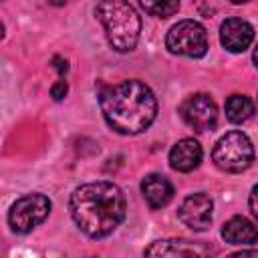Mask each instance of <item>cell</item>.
Returning a JSON list of instances; mask_svg holds the SVG:
<instances>
[{
	"instance_id": "277c9868",
	"label": "cell",
	"mask_w": 258,
	"mask_h": 258,
	"mask_svg": "<svg viewBox=\"0 0 258 258\" xmlns=\"http://www.w3.org/2000/svg\"><path fill=\"white\" fill-rule=\"evenodd\" d=\"M212 161L216 163L218 169L228 171V173L244 171L254 161V145L246 133L228 131L214 145Z\"/></svg>"
},
{
	"instance_id": "ba28073f",
	"label": "cell",
	"mask_w": 258,
	"mask_h": 258,
	"mask_svg": "<svg viewBox=\"0 0 258 258\" xmlns=\"http://www.w3.org/2000/svg\"><path fill=\"white\" fill-rule=\"evenodd\" d=\"M181 119L194 129V131H208L214 129L218 123V107L214 99L206 93H196L187 97L179 107Z\"/></svg>"
},
{
	"instance_id": "6da1fadb",
	"label": "cell",
	"mask_w": 258,
	"mask_h": 258,
	"mask_svg": "<svg viewBox=\"0 0 258 258\" xmlns=\"http://www.w3.org/2000/svg\"><path fill=\"white\" fill-rule=\"evenodd\" d=\"M71 216L81 232L91 238L109 236L127 214L123 189L113 181H89L71 194Z\"/></svg>"
},
{
	"instance_id": "8992f818",
	"label": "cell",
	"mask_w": 258,
	"mask_h": 258,
	"mask_svg": "<svg viewBox=\"0 0 258 258\" xmlns=\"http://www.w3.org/2000/svg\"><path fill=\"white\" fill-rule=\"evenodd\" d=\"M50 206V200L42 194L22 196L12 204L8 212V224L16 234H26L48 218Z\"/></svg>"
},
{
	"instance_id": "ffe728a7",
	"label": "cell",
	"mask_w": 258,
	"mask_h": 258,
	"mask_svg": "<svg viewBox=\"0 0 258 258\" xmlns=\"http://www.w3.org/2000/svg\"><path fill=\"white\" fill-rule=\"evenodd\" d=\"M252 58H254V62H256V67H258V44H256V48H254V54H252Z\"/></svg>"
},
{
	"instance_id": "7a4b0ae2",
	"label": "cell",
	"mask_w": 258,
	"mask_h": 258,
	"mask_svg": "<svg viewBox=\"0 0 258 258\" xmlns=\"http://www.w3.org/2000/svg\"><path fill=\"white\" fill-rule=\"evenodd\" d=\"M99 105L107 125L121 135L141 133L157 117V99L153 91L137 79L105 87L99 95Z\"/></svg>"
},
{
	"instance_id": "5b68a950",
	"label": "cell",
	"mask_w": 258,
	"mask_h": 258,
	"mask_svg": "<svg viewBox=\"0 0 258 258\" xmlns=\"http://www.w3.org/2000/svg\"><path fill=\"white\" fill-rule=\"evenodd\" d=\"M165 46L171 54L200 58L208 52V32L196 20H179L169 28Z\"/></svg>"
},
{
	"instance_id": "8fae6325",
	"label": "cell",
	"mask_w": 258,
	"mask_h": 258,
	"mask_svg": "<svg viewBox=\"0 0 258 258\" xmlns=\"http://www.w3.org/2000/svg\"><path fill=\"white\" fill-rule=\"evenodd\" d=\"M202 145L191 139V137H185V139H179L171 151H169V165L175 169V171H181V173H187L191 169H196L202 161Z\"/></svg>"
},
{
	"instance_id": "4fadbf2b",
	"label": "cell",
	"mask_w": 258,
	"mask_h": 258,
	"mask_svg": "<svg viewBox=\"0 0 258 258\" xmlns=\"http://www.w3.org/2000/svg\"><path fill=\"white\" fill-rule=\"evenodd\" d=\"M222 238L228 244L250 246L258 242V228L244 216H234L222 226Z\"/></svg>"
},
{
	"instance_id": "5bb4252c",
	"label": "cell",
	"mask_w": 258,
	"mask_h": 258,
	"mask_svg": "<svg viewBox=\"0 0 258 258\" xmlns=\"http://www.w3.org/2000/svg\"><path fill=\"white\" fill-rule=\"evenodd\" d=\"M254 113V103L246 95H230L226 99V117L232 123H242Z\"/></svg>"
},
{
	"instance_id": "2e32d148",
	"label": "cell",
	"mask_w": 258,
	"mask_h": 258,
	"mask_svg": "<svg viewBox=\"0 0 258 258\" xmlns=\"http://www.w3.org/2000/svg\"><path fill=\"white\" fill-rule=\"evenodd\" d=\"M67 91H69V85H67V81H56L52 87H50V97L54 99V101H60L64 95H67Z\"/></svg>"
},
{
	"instance_id": "9c48e42d",
	"label": "cell",
	"mask_w": 258,
	"mask_h": 258,
	"mask_svg": "<svg viewBox=\"0 0 258 258\" xmlns=\"http://www.w3.org/2000/svg\"><path fill=\"white\" fill-rule=\"evenodd\" d=\"M212 210H214L212 198L204 191H198V194L187 196L181 202V206L177 210V216L189 230L204 232L212 224Z\"/></svg>"
},
{
	"instance_id": "9a60e30c",
	"label": "cell",
	"mask_w": 258,
	"mask_h": 258,
	"mask_svg": "<svg viewBox=\"0 0 258 258\" xmlns=\"http://www.w3.org/2000/svg\"><path fill=\"white\" fill-rule=\"evenodd\" d=\"M139 6H141L147 14L159 16V18L173 16V14L179 10V2H141Z\"/></svg>"
},
{
	"instance_id": "30bf717a",
	"label": "cell",
	"mask_w": 258,
	"mask_h": 258,
	"mask_svg": "<svg viewBox=\"0 0 258 258\" xmlns=\"http://www.w3.org/2000/svg\"><path fill=\"white\" fill-rule=\"evenodd\" d=\"M254 40V28L242 18H226L220 26V42L230 52H244Z\"/></svg>"
},
{
	"instance_id": "d6986e66",
	"label": "cell",
	"mask_w": 258,
	"mask_h": 258,
	"mask_svg": "<svg viewBox=\"0 0 258 258\" xmlns=\"http://www.w3.org/2000/svg\"><path fill=\"white\" fill-rule=\"evenodd\" d=\"M228 258H258V250H240V252L230 254Z\"/></svg>"
},
{
	"instance_id": "7c38bea8",
	"label": "cell",
	"mask_w": 258,
	"mask_h": 258,
	"mask_svg": "<svg viewBox=\"0 0 258 258\" xmlns=\"http://www.w3.org/2000/svg\"><path fill=\"white\" fill-rule=\"evenodd\" d=\"M141 194H143V198H145V202L151 210H161L171 202L173 185L169 183V179L165 175L149 173L141 181Z\"/></svg>"
},
{
	"instance_id": "ac0fdd59",
	"label": "cell",
	"mask_w": 258,
	"mask_h": 258,
	"mask_svg": "<svg viewBox=\"0 0 258 258\" xmlns=\"http://www.w3.org/2000/svg\"><path fill=\"white\" fill-rule=\"evenodd\" d=\"M52 67L56 69V73L62 77V75H67V71H69V62L62 58V56H54L52 58Z\"/></svg>"
},
{
	"instance_id": "e0dca14e",
	"label": "cell",
	"mask_w": 258,
	"mask_h": 258,
	"mask_svg": "<svg viewBox=\"0 0 258 258\" xmlns=\"http://www.w3.org/2000/svg\"><path fill=\"white\" fill-rule=\"evenodd\" d=\"M248 206H250V212H252V216L258 220V183L252 187V191H250V198H248Z\"/></svg>"
},
{
	"instance_id": "52a82bcc",
	"label": "cell",
	"mask_w": 258,
	"mask_h": 258,
	"mask_svg": "<svg viewBox=\"0 0 258 258\" xmlns=\"http://www.w3.org/2000/svg\"><path fill=\"white\" fill-rule=\"evenodd\" d=\"M214 248L183 238L155 240L145 248V258H212Z\"/></svg>"
},
{
	"instance_id": "3957f363",
	"label": "cell",
	"mask_w": 258,
	"mask_h": 258,
	"mask_svg": "<svg viewBox=\"0 0 258 258\" xmlns=\"http://www.w3.org/2000/svg\"><path fill=\"white\" fill-rule=\"evenodd\" d=\"M93 12L97 20L103 24L109 44L117 52H129L135 48L141 32V18L129 2H99Z\"/></svg>"
}]
</instances>
